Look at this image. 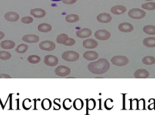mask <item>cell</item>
<instances>
[{
	"label": "cell",
	"mask_w": 155,
	"mask_h": 118,
	"mask_svg": "<svg viewBox=\"0 0 155 118\" xmlns=\"http://www.w3.org/2000/svg\"><path fill=\"white\" fill-rule=\"evenodd\" d=\"M51 1H53V2H59V1H62V0H51Z\"/></svg>",
	"instance_id": "37"
},
{
	"label": "cell",
	"mask_w": 155,
	"mask_h": 118,
	"mask_svg": "<svg viewBox=\"0 0 155 118\" xmlns=\"http://www.w3.org/2000/svg\"><path fill=\"white\" fill-rule=\"evenodd\" d=\"M142 8L148 11L155 10V2H148L144 3V4L142 5Z\"/></svg>",
	"instance_id": "27"
},
{
	"label": "cell",
	"mask_w": 155,
	"mask_h": 118,
	"mask_svg": "<svg viewBox=\"0 0 155 118\" xmlns=\"http://www.w3.org/2000/svg\"><path fill=\"white\" fill-rule=\"evenodd\" d=\"M110 69V63L108 60L104 58H101L96 61L92 62L88 65V69L92 74L102 75L106 73Z\"/></svg>",
	"instance_id": "1"
},
{
	"label": "cell",
	"mask_w": 155,
	"mask_h": 118,
	"mask_svg": "<svg viewBox=\"0 0 155 118\" xmlns=\"http://www.w3.org/2000/svg\"><path fill=\"white\" fill-rule=\"evenodd\" d=\"M143 45L148 48H155V37L145 38L143 40Z\"/></svg>",
	"instance_id": "21"
},
{
	"label": "cell",
	"mask_w": 155,
	"mask_h": 118,
	"mask_svg": "<svg viewBox=\"0 0 155 118\" xmlns=\"http://www.w3.org/2000/svg\"><path fill=\"white\" fill-rule=\"evenodd\" d=\"M37 29L39 32H42V33H48L51 31L52 26L48 23H41L38 26Z\"/></svg>",
	"instance_id": "22"
},
{
	"label": "cell",
	"mask_w": 155,
	"mask_h": 118,
	"mask_svg": "<svg viewBox=\"0 0 155 118\" xmlns=\"http://www.w3.org/2000/svg\"><path fill=\"white\" fill-rule=\"evenodd\" d=\"M0 78H11V76L6 74H0Z\"/></svg>",
	"instance_id": "35"
},
{
	"label": "cell",
	"mask_w": 155,
	"mask_h": 118,
	"mask_svg": "<svg viewBox=\"0 0 155 118\" xmlns=\"http://www.w3.org/2000/svg\"><path fill=\"white\" fill-rule=\"evenodd\" d=\"M4 18L9 22H16L19 20V14L16 12L8 11L5 14Z\"/></svg>",
	"instance_id": "14"
},
{
	"label": "cell",
	"mask_w": 155,
	"mask_h": 118,
	"mask_svg": "<svg viewBox=\"0 0 155 118\" xmlns=\"http://www.w3.org/2000/svg\"><path fill=\"white\" fill-rule=\"evenodd\" d=\"M12 57V54L8 51H0V60H8Z\"/></svg>",
	"instance_id": "30"
},
{
	"label": "cell",
	"mask_w": 155,
	"mask_h": 118,
	"mask_svg": "<svg viewBox=\"0 0 155 118\" xmlns=\"http://www.w3.org/2000/svg\"><path fill=\"white\" fill-rule=\"evenodd\" d=\"M39 48L42 51H52L55 49V44L51 41H43L40 42L39 45Z\"/></svg>",
	"instance_id": "7"
},
{
	"label": "cell",
	"mask_w": 155,
	"mask_h": 118,
	"mask_svg": "<svg viewBox=\"0 0 155 118\" xmlns=\"http://www.w3.org/2000/svg\"><path fill=\"white\" fill-rule=\"evenodd\" d=\"M118 30L122 33H131L134 30V27L131 23L127 22L121 23L118 26Z\"/></svg>",
	"instance_id": "11"
},
{
	"label": "cell",
	"mask_w": 155,
	"mask_h": 118,
	"mask_svg": "<svg viewBox=\"0 0 155 118\" xmlns=\"http://www.w3.org/2000/svg\"><path fill=\"white\" fill-rule=\"evenodd\" d=\"M41 58L38 55H30L27 57V61L31 64H37L40 62Z\"/></svg>",
	"instance_id": "26"
},
{
	"label": "cell",
	"mask_w": 155,
	"mask_h": 118,
	"mask_svg": "<svg viewBox=\"0 0 155 118\" xmlns=\"http://www.w3.org/2000/svg\"><path fill=\"white\" fill-rule=\"evenodd\" d=\"M28 45H25V44H21V45H19L17 47V48L15 49V51L17 53H18V54H24L28 50Z\"/></svg>",
	"instance_id": "28"
},
{
	"label": "cell",
	"mask_w": 155,
	"mask_h": 118,
	"mask_svg": "<svg viewBox=\"0 0 155 118\" xmlns=\"http://www.w3.org/2000/svg\"><path fill=\"white\" fill-rule=\"evenodd\" d=\"M33 19L31 17H24L23 18H21V22L24 24H30L31 23H33Z\"/></svg>",
	"instance_id": "32"
},
{
	"label": "cell",
	"mask_w": 155,
	"mask_h": 118,
	"mask_svg": "<svg viewBox=\"0 0 155 118\" xmlns=\"http://www.w3.org/2000/svg\"><path fill=\"white\" fill-rule=\"evenodd\" d=\"M83 58L89 61H93L96 60L98 58V54L93 51H88L83 54Z\"/></svg>",
	"instance_id": "15"
},
{
	"label": "cell",
	"mask_w": 155,
	"mask_h": 118,
	"mask_svg": "<svg viewBox=\"0 0 155 118\" xmlns=\"http://www.w3.org/2000/svg\"><path fill=\"white\" fill-rule=\"evenodd\" d=\"M92 34V30L89 28H83L76 32V36L80 39H87L90 37Z\"/></svg>",
	"instance_id": "10"
},
{
	"label": "cell",
	"mask_w": 155,
	"mask_h": 118,
	"mask_svg": "<svg viewBox=\"0 0 155 118\" xmlns=\"http://www.w3.org/2000/svg\"><path fill=\"white\" fill-rule=\"evenodd\" d=\"M111 35L107 30H98L95 33V37L101 41H107L110 38Z\"/></svg>",
	"instance_id": "6"
},
{
	"label": "cell",
	"mask_w": 155,
	"mask_h": 118,
	"mask_svg": "<svg viewBox=\"0 0 155 118\" xmlns=\"http://www.w3.org/2000/svg\"><path fill=\"white\" fill-rule=\"evenodd\" d=\"M150 73L147 70L143 69H138L135 72L134 77L136 78H139V79H143V78H148L149 77Z\"/></svg>",
	"instance_id": "17"
},
{
	"label": "cell",
	"mask_w": 155,
	"mask_h": 118,
	"mask_svg": "<svg viewBox=\"0 0 155 118\" xmlns=\"http://www.w3.org/2000/svg\"><path fill=\"white\" fill-rule=\"evenodd\" d=\"M22 40L27 43H36L39 41V37L36 35H25L22 37Z\"/></svg>",
	"instance_id": "18"
},
{
	"label": "cell",
	"mask_w": 155,
	"mask_h": 118,
	"mask_svg": "<svg viewBox=\"0 0 155 118\" xmlns=\"http://www.w3.org/2000/svg\"><path fill=\"white\" fill-rule=\"evenodd\" d=\"M4 37H5V33H3V32L0 31V40H1V39H2Z\"/></svg>",
	"instance_id": "36"
},
{
	"label": "cell",
	"mask_w": 155,
	"mask_h": 118,
	"mask_svg": "<svg viewBox=\"0 0 155 118\" xmlns=\"http://www.w3.org/2000/svg\"><path fill=\"white\" fill-rule=\"evenodd\" d=\"M143 32L148 35L154 36L155 35V26L146 25L143 27Z\"/></svg>",
	"instance_id": "24"
},
{
	"label": "cell",
	"mask_w": 155,
	"mask_h": 118,
	"mask_svg": "<svg viewBox=\"0 0 155 118\" xmlns=\"http://www.w3.org/2000/svg\"><path fill=\"white\" fill-rule=\"evenodd\" d=\"M83 105H84L83 101L80 99H76L74 102V104H73V106L76 110H81L83 108Z\"/></svg>",
	"instance_id": "29"
},
{
	"label": "cell",
	"mask_w": 155,
	"mask_h": 118,
	"mask_svg": "<svg viewBox=\"0 0 155 118\" xmlns=\"http://www.w3.org/2000/svg\"><path fill=\"white\" fill-rule=\"evenodd\" d=\"M126 11H127V8L124 5H115L110 8V12L116 15L123 14Z\"/></svg>",
	"instance_id": "19"
},
{
	"label": "cell",
	"mask_w": 155,
	"mask_h": 118,
	"mask_svg": "<svg viewBox=\"0 0 155 118\" xmlns=\"http://www.w3.org/2000/svg\"><path fill=\"white\" fill-rule=\"evenodd\" d=\"M65 20L68 23H76L80 20V17L75 14H71L67 15L65 17Z\"/></svg>",
	"instance_id": "23"
},
{
	"label": "cell",
	"mask_w": 155,
	"mask_h": 118,
	"mask_svg": "<svg viewBox=\"0 0 155 118\" xmlns=\"http://www.w3.org/2000/svg\"><path fill=\"white\" fill-rule=\"evenodd\" d=\"M97 20L101 23H108L112 20V17L107 13H101L97 16Z\"/></svg>",
	"instance_id": "13"
},
{
	"label": "cell",
	"mask_w": 155,
	"mask_h": 118,
	"mask_svg": "<svg viewBox=\"0 0 155 118\" xmlns=\"http://www.w3.org/2000/svg\"><path fill=\"white\" fill-rule=\"evenodd\" d=\"M71 69L68 66H58L57 68L54 70L55 72V75H58L59 77H66L68 75H69L71 74Z\"/></svg>",
	"instance_id": "8"
},
{
	"label": "cell",
	"mask_w": 155,
	"mask_h": 118,
	"mask_svg": "<svg viewBox=\"0 0 155 118\" xmlns=\"http://www.w3.org/2000/svg\"><path fill=\"white\" fill-rule=\"evenodd\" d=\"M77 0H62V2L66 5H72L77 2Z\"/></svg>",
	"instance_id": "33"
},
{
	"label": "cell",
	"mask_w": 155,
	"mask_h": 118,
	"mask_svg": "<svg viewBox=\"0 0 155 118\" xmlns=\"http://www.w3.org/2000/svg\"><path fill=\"white\" fill-rule=\"evenodd\" d=\"M142 63L147 66H151L155 63V58L152 56H146L142 59Z\"/></svg>",
	"instance_id": "25"
},
{
	"label": "cell",
	"mask_w": 155,
	"mask_h": 118,
	"mask_svg": "<svg viewBox=\"0 0 155 118\" xmlns=\"http://www.w3.org/2000/svg\"><path fill=\"white\" fill-rule=\"evenodd\" d=\"M56 42L61 45H65V46H73L76 44L75 39L70 38L65 33H61L56 38Z\"/></svg>",
	"instance_id": "2"
},
{
	"label": "cell",
	"mask_w": 155,
	"mask_h": 118,
	"mask_svg": "<svg viewBox=\"0 0 155 118\" xmlns=\"http://www.w3.org/2000/svg\"><path fill=\"white\" fill-rule=\"evenodd\" d=\"M145 1H148V2H151V1H152V0H145Z\"/></svg>",
	"instance_id": "38"
},
{
	"label": "cell",
	"mask_w": 155,
	"mask_h": 118,
	"mask_svg": "<svg viewBox=\"0 0 155 118\" xmlns=\"http://www.w3.org/2000/svg\"><path fill=\"white\" fill-rule=\"evenodd\" d=\"M128 15L133 19H142L146 16V12L140 8H133L128 12Z\"/></svg>",
	"instance_id": "5"
},
{
	"label": "cell",
	"mask_w": 155,
	"mask_h": 118,
	"mask_svg": "<svg viewBox=\"0 0 155 118\" xmlns=\"http://www.w3.org/2000/svg\"><path fill=\"white\" fill-rule=\"evenodd\" d=\"M15 42H14L12 40H5L0 43V47L3 49L10 50L15 48Z\"/></svg>",
	"instance_id": "20"
},
{
	"label": "cell",
	"mask_w": 155,
	"mask_h": 118,
	"mask_svg": "<svg viewBox=\"0 0 155 118\" xmlns=\"http://www.w3.org/2000/svg\"><path fill=\"white\" fill-rule=\"evenodd\" d=\"M30 14L36 18H42L46 15V12L42 8H33L30 10Z\"/></svg>",
	"instance_id": "16"
},
{
	"label": "cell",
	"mask_w": 155,
	"mask_h": 118,
	"mask_svg": "<svg viewBox=\"0 0 155 118\" xmlns=\"http://www.w3.org/2000/svg\"><path fill=\"white\" fill-rule=\"evenodd\" d=\"M110 62L116 66H124L129 63V59L125 56L118 55L112 57Z\"/></svg>",
	"instance_id": "4"
},
{
	"label": "cell",
	"mask_w": 155,
	"mask_h": 118,
	"mask_svg": "<svg viewBox=\"0 0 155 118\" xmlns=\"http://www.w3.org/2000/svg\"><path fill=\"white\" fill-rule=\"evenodd\" d=\"M62 59L68 62H76L80 58V54L76 51H65L61 55Z\"/></svg>",
	"instance_id": "3"
},
{
	"label": "cell",
	"mask_w": 155,
	"mask_h": 118,
	"mask_svg": "<svg viewBox=\"0 0 155 118\" xmlns=\"http://www.w3.org/2000/svg\"><path fill=\"white\" fill-rule=\"evenodd\" d=\"M51 106V102L49 99H44L42 102V107L44 110H48Z\"/></svg>",
	"instance_id": "31"
},
{
	"label": "cell",
	"mask_w": 155,
	"mask_h": 118,
	"mask_svg": "<svg viewBox=\"0 0 155 118\" xmlns=\"http://www.w3.org/2000/svg\"><path fill=\"white\" fill-rule=\"evenodd\" d=\"M68 104H72V102H71V99H66V100H64V108L67 110H69L68 106Z\"/></svg>",
	"instance_id": "34"
},
{
	"label": "cell",
	"mask_w": 155,
	"mask_h": 118,
	"mask_svg": "<svg viewBox=\"0 0 155 118\" xmlns=\"http://www.w3.org/2000/svg\"><path fill=\"white\" fill-rule=\"evenodd\" d=\"M44 63L50 67L56 66L58 64V59L55 56L46 55L44 57Z\"/></svg>",
	"instance_id": "9"
},
{
	"label": "cell",
	"mask_w": 155,
	"mask_h": 118,
	"mask_svg": "<svg viewBox=\"0 0 155 118\" xmlns=\"http://www.w3.org/2000/svg\"><path fill=\"white\" fill-rule=\"evenodd\" d=\"M83 45L86 49H94L98 47V42H97L95 39H88L83 42Z\"/></svg>",
	"instance_id": "12"
}]
</instances>
